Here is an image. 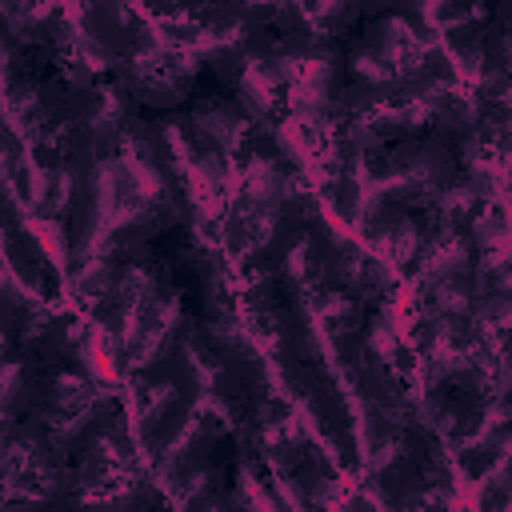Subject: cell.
<instances>
[{
	"instance_id": "cell-13",
	"label": "cell",
	"mask_w": 512,
	"mask_h": 512,
	"mask_svg": "<svg viewBox=\"0 0 512 512\" xmlns=\"http://www.w3.org/2000/svg\"><path fill=\"white\" fill-rule=\"evenodd\" d=\"M228 476H216V480H208L204 488H196L184 504H180V512H232V500H228V484H224ZM176 508V504H172Z\"/></svg>"
},
{
	"instance_id": "cell-10",
	"label": "cell",
	"mask_w": 512,
	"mask_h": 512,
	"mask_svg": "<svg viewBox=\"0 0 512 512\" xmlns=\"http://www.w3.org/2000/svg\"><path fill=\"white\" fill-rule=\"evenodd\" d=\"M312 304H316V316H320V324L328 328L332 340L352 336V332H360V324H364V304H360L356 296H348V292L316 288V292H312Z\"/></svg>"
},
{
	"instance_id": "cell-14",
	"label": "cell",
	"mask_w": 512,
	"mask_h": 512,
	"mask_svg": "<svg viewBox=\"0 0 512 512\" xmlns=\"http://www.w3.org/2000/svg\"><path fill=\"white\" fill-rule=\"evenodd\" d=\"M12 352H16V344H12V336H4V332H0V360H8Z\"/></svg>"
},
{
	"instance_id": "cell-5",
	"label": "cell",
	"mask_w": 512,
	"mask_h": 512,
	"mask_svg": "<svg viewBox=\"0 0 512 512\" xmlns=\"http://www.w3.org/2000/svg\"><path fill=\"white\" fill-rule=\"evenodd\" d=\"M184 320H188V316H184V308H180V292L168 288V284H160L152 308L144 312L136 336H132L128 348H124V360H120V364H124V376L160 368V364L168 360V352H172V344H176Z\"/></svg>"
},
{
	"instance_id": "cell-9",
	"label": "cell",
	"mask_w": 512,
	"mask_h": 512,
	"mask_svg": "<svg viewBox=\"0 0 512 512\" xmlns=\"http://www.w3.org/2000/svg\"><path fill=\"white\" fill-rule=\"evenodd\" d=\"M124 252L116 248V244H104L88 264H80L76 272H68V288H72V300L76 304H84V308H96L108 292H112V284L120 280V272H124Z\"/></svg>"
},
{
	"instance_id": "cell-7",
	"label": "cell",
	"mask_w": 512,
	"mask_h": 512,
	"mask_svg": "<svg viewBox=\"0 0 512 512\" xmlns=\"http://www.w3.org/2000/svg\"><path fill=\"white\" fill-rule=\"evenodd\" d=\"M472 268V244L468 232L460 228H424V244L416 252V260L408 264V280L412 292H424L448 276H464Z\"/></svg>"
},
{
	"instance_id": "cell-6",
	"label": "cell",
	"mask_w": 512,
	"mask_h": 512,
	"mask_svg": "<svg viewBox=\"0 0 512 512\" xmlns=\"http://www.w3.org/2000/svg\"><path fill=\"white\" fill-rule=\"evenodd\" d=\"M108 388H96L80 368H44L28 404V420H36L40 428L60 424L64 416L88 408L96 396H104Z\"/></svg>"
},
{
	"instance_id": "cell-3",
	"label": "cell",
	"mask_w": 512,
	"mask_h": 512,
	"mask_svg": "<svg viewBox=\"0 0 512 512\" xmlns=\"http://www.w3.org/2000/svg\"><path fill=\"white\" fill-rule=\"evenodd\" d=\"M156 292H160L156 268H152L148 260H128L124 272H120V280L112 284V292L96 304V332H100L104 348H108L116 360H124V348H128V340L136 336V328H140L144 312L152 308ZM120 368H124V364H120Z\"/></svg>"
},
{
	"instance_id": "cell-4",
	"label": "cell",
	"mask_w": 512,
	"mask_h": 512,
	"mask_svg": "<svg viewBox=\"0 0 512 512\" xmlns=\"http://www.w3.org/2000/svg\"><path fill=\"white\" fill-rule=\"evenodd\" d=\"M180 120H184V128H188L192 140H200L204 148L220 152L236 172H240V164H248L252 144H256V128L240 112L236 100H200Z\"/></svg>"
},
{
	"instance_id": "cell-1",
	"label": "cell",
	"mask_w": 512,
	"mask_h": 512,
	"mask_svg": "<svg viewBox=\"0 0 512 512\" xmlns=\"http://www.w3.org/2000/svg\"><path fill=\"white\" fill-rule=\"evenodd\" d=\"M116 224V172H112V156L100 160L96 168H88L76 184L72 208H68V272H76L80 264H88L112 236Z\"/></svg>"
},
{
	"instance_id": "cell-12",
	"label": "cell",
	"mask_w": 512,
	"mask_h": 512,
	"mask_svg": "<svg viewBox=\"0 0 512 512\" xmlns=\"http://www.w3.org/2000/svg\"><path fill=\"white\" fill-rule=\"evenodd\" d=\"M468 280H472V300L476 296H508L512 292L508 252H480V260L468 268Z\"/></svg>"
},
{
	"instance_id": "cell-11",
	"label": "cell",
	"mask_w": 512,
	"mask_h": 512,
	"mask_svg": "<svg viewBox=\"0 0 512 512\" xmlns=\"http://www.w3.org/2000/svg\"><path fill=\"white\" fill-rule=\"evenodd\" d=\"M468 244L472 252H508V216H504V196L484 204V212L468 224Z\"/></svg>"
},
{
	"instance_id": "cell-8",
	"label": "cell",
	"mask_w": 512,
	"mask_h": 512,
	"mask_svg": "<svg viewBox=\"0 0 512 512\" xmlns=\"http://www.w3.org/2000/svg\"><path fill=\"white\" fill-rule=\"evenodd\" d=\"M452 460H456L460 480H468V484L480 492L484 484H492L496 476L508 472V424L496 428V432H488L484 440H476V444L452 452Z\"/></svg>"
},
{
	"instance_id": "cell-2",
	"label": "cell",
	"mask_w": 512,
	"mask_h": 512,
	"mask_svg": "<svg viewBox=\"0 0 512 512\" xmlns=\"http://www.w3.org/2000/svg\"><path fill=\"white\" fill-rule=\"evenodd\" d=\"M200 64L204 60L196 52L168 44V48H160L152 56H124V60H116L112 72H116V84L132 100L152 104V108H172L192 92Z\"/></svg>"
}]
</instances>
